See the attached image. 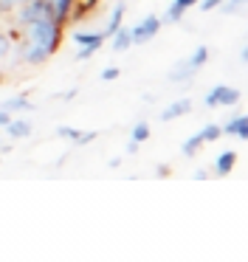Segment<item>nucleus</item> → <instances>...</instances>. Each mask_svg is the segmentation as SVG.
I'll return each instance as SVG.
<instances>
[{"label":"nucleus","mask_w":248,"mask_h":262,"mask_svg":"<svg viewBox=\"0 0 248 262\" xmlns=\"http://www.w3.org/2000/svg\"><path fill=\"white\" fill-rule=\"evenodd\" d=\"M20 46H17V59L26 65H43L59 51L65 40V26L54 17H39L31 23L20 26Z\"/></svg>","instance_id":"obj_1"},{"label":"nucleus","mask_w":248,"mask_h":262,"mask_svg":"<svg viewBox=\"0 0 248 262\" xmlns=\"http://www.w3.org/2000/svg\"><path fill=\"white\" fill-rule=\"evenodd\" d=\"M206 62H209V48H206V46H197L195 51L189 54V57L180 59V62L175 65L172 71H169L167 79H169V82H178V85H180V82H189Z\"/></svg>","instance_id":"obj_2"},{"label":"nucleus","mask_w":248,"mask_h":262,"mask_svg":"<svg viewBox=\"0 0 248 262\" xmlns=\"http://www.w3.org/2000/svg\"><path fill=\"white\" fill-rule=\"evenodd\" d=\"M105 31H73L71 34V42L76 46V62H85V59H90L96 51H99L101 46H105Z\"/></svg>","instance_id":"obj_3"},{"label":"nucleus","mask_w":248,"mask_h":262,"mask_svg":"<svg viewBox=\"0 0 248 262\" xmlns=\"http://www.w3.org/2000/svg\"><path fill=\"white\" fill-rule=\"evenodd\" d=\"M163 20L155 17V14H147L144 20H138V23L130 29V37H133V46H144V42L155 40V34L161 31Z\"/></svg>","instance_id":"obj_4"},{"label":"nucleus","mask_w":248,"mask_h":262,"mask_svg":"<svg viewBox=\"0 0 248 262\" xmlns=\"http://www.w3.org/2000/svg\"><path fill=\"white\" fill-rule=\"evenodd\" d=\"M203 102H206V107H234L240 102V91L231 85H214Z\"/></svg>","instance_id":"obj_5"},{"label":"nucleus","mask_w":248,"mask_h":262,"mask_svg":"<svg viewBox=\"0 0 248 262\" xmlns=\"http://www.w3.org/2000/svg\"><path fill=\"white\" fill-rule=\"evenodd\" d=\"M101 0H73V6H71V14H68V23L79 26L85 17H90V14L99 9Z\"/></svg>","instance_id":"obj_6"},{"label":"nucleus","mask_w":248,"mask_h":262,"mask_svg":"<svg viewBox=\"0 0 248 262\" xmlns=\"http://www.w3.org/2000/svg\"><path fill=\"white\" fill-rule=\"evenodd\" d=\"M220 127H223V136H234V138H240V141H248V116L237 113Z\"/></svg>","instance_id":"obj_7"},{"label":"nucleus","mask_w":248,"mask_h":262,"mask_svg":"<svg viewBox=\"0 0 248 262\" xmlns=\"http://www.w3.org/2000/svg\"><path fill=\"white\" fill-rule=\"evenodd\" d=\"M234 166H237V152H234V149H223V152L214 158L212 175L225 178V175H231V172H234Z\"/></svg>","instance_id":"obj_8"},{"label":"nucleus","mask_w":248,"mask_h":262,"mask_svg":"<svg viewBox=\"0 0 248 262\" xmlns=\"http://www.w3.org/2000/svg\"><path fill=\"white\" fill-rule=\"evenodd\" d=\"M197 6V0H172L169 3V9H167V14H163V23H178V20H183L186 17V12L189 9H195Z\"/></svg>","instance_id":"obj_9"},{"label":"nucleus","mask_w":248,"mask_h":262,"mask_svg":"<svg viewBox=\"0 0 248 262\" xmlns=\"http://www.w3.org/2000/svg\"><path fill=\"white\" fill-rule=\"evenodd\" d=\"M124 12H127V3H124V0H118L116 6H113L110 17H107V26L101 29V31H105V37H107V40H110V37H113V34H116V31L124 26Z\"/></svg>","instance_id":"obj_10"},{"label":"nucleus","mask_w":248,"mask_h":262,"mask_svg":"<svg viewBox=\"0 0 248 262\" xmlns=\"http://www.w3.org/2000/svg\"><path fill=\"white\" fill-rule=\"evenodd\" d=\"M189 110H192L189 99H178V102H172L167 110H161V121H175V119H180V116H186Z\"/></svg>","instance_id":"obj_11"},{"label":"nucleus","mask_w":248,"mask_h":262,"mask_svg":"<svg viewBox=\"0 0 248 262\" xmlns=\"http://www.w3.org/2000/svg\"><path fill=\"white\" fill-rule=\"evenodd\" d=\"M0 107L6 110V113H20V110H34V104H31V99L26 96V93H17V96H11V99H6Z\"/></svg>","instance_id":"obj_12"},{"label":"nucleus","mask_w":248,"mask_h":262,"mask_svg":"<svg viewBox=\"0 0 248 262\" xmlns=\"http://www.w3.org/2000/svg\"><path fill=\"white\" fill-rule=\"evenodd\" d=\"M6 136L11 138V141H20V138H28L31 136V124L23 119H11L9 124H6Z\"/></svg>","instance_id":"obj_13"},{"label":"nucleus","mask_w":248,"mask_h":262,"mask_svg":"<svg viewBox=\"0 0 248 262\" xmlns=\"http://www.w3.org/2000/svg\"><path fill=\"white\" fill-rule=\"evenodd\" d=\"M130 46H133V37H130V29H127V26H121V29H118L116 34L110 37V48H113V51H118V54H121V51H127Z\"/></svg>","instance_id":"obj_14"},{"label":"nucleus","mask_w":248,"mask_h":262,"mask_svg":"<svg viewBox=\"0 0 248 262\" xmlns=\"http://www.w3.org/2000/svg\"><path fill=\"white\" fill-rule=\"evenodd\" d=\"M51 6H54V20H59V23L65 26L68 23V14H71L73 0H51Z\"/></svg>","instance_id":"obj_15"},{"label":"nucleus","mask_w":248,"mask_h":262,"mask_svg":"<svg viewBox=\"0 0 248 262\" xmlns=\"http://www.w3.org/2000/svg\"><path fill=\"white\" fill-rule=\"evenodd\" d=\"M203 144H206V141H203V136H200V133H195L192 138H186V141H183V147H180V152H183L186 158H195V155H197V149H200Z\"/></svg>","instance_id":"obj_16"},{"label":"nucleus","mask_w":248,"mask_h":262,"mask_svg":"<svg viewBox=\"0 0 248 262\" xmlns=\"http://www.w3.org/2000/svg\"><path fill=\"white\" fill-rule=\"evenodd\" d=\"M248 9V0H223L220 3V12L223 14H240Z\"/></svg>","instance_id":"obj_17"},{"label":"nucleus","mask_w":248,"mask_h":262,"mask_svg":"<svg viewBox=\"0 0 248 262\" xmlns=\"http://www.w3.org/2000/svg\"><path fill=\"white\" fill-rule=\"evenodd\" d=\"M200 136H203V141H206V144H212V141H217V138L223 136V127H220V124H206L200 130Z\"/></svg>","instance_id":"obj_18"},{"label":"nucleus","mask_w":248,"mask_h":262,"mask_svg":"<svg viewBox=\"0 0 248 262\" xmlns=\"http://www.w3.org/2000/svg\"><path fill=\"white\" fill-rule=\"evenodd\" d=\"M150 136H152V130H150V124H147V121H138V124L133 127V141L144 144Z\"/></svg>","instance_id":"obj_19"},{"label":"nucleus","mask_w":248,"mask_h":262,"mask_svg":"<svg viewBox=\"0 0 248 262\" xmlns=\"http://www.w3.org/2000/svg\"><path fill=\"white\" fill-rule=\"evenodd\" d=\"M56 138H68V141H73V144H76L79 130H73V127H56Z\"/></svg>","instance_id":"obj_20"},{"label":"nucleus","mask_w":248,"mask_h":262,"mask_svg":"<svg viewBox=\"0 0 248 262\" xmlns=\"http://www.w3.org/2000/svg\"><path fill=\"white\" fill-rule=\"evenodd\" d=\"M11 51V34H6V31H0V59L9 57Z\"/></svg>","instance_id":"obj_21"},{"label":"nucleus","mask_w":248,"mask_h":262,"mask_svg":"<svg viewBox=\"0 0 248 262\" xmlns=\"http://www.w3.org/2000/svg\"><path fill=\"white\" fill-rule=\"evenodd\" d=\"M118 74H121V71H118L116 65H110V68H105L99 76H101V82H113V79H118Z\"/></svg>","instance_id":"obj_22"},{"label":"nucleus","mask_w":248,"mask_h":262,"mask_svg":"<svg viewBox=\"0 0 248 262\" xmlns=\"http://www.w3.org/2000/svg\"><path fill=\"white\" fill-rule=\"evenodd\" d=\"M220 3H223V0H197L200 12H214V9H220Z\"/></svg>","instance_id":"obj_23"},{"label":"nucleus","mask_w":248,"mask_h":262,"mask_svg":"<svg viewBox=\"0 0 248 262\" xmlns=\"http://www.w3.org/2000/svg\"><path fill=\"white\" fill-rule=\"evenodd\" d=\"M96 136H99L96 130H90V133H79L76 144H90V141H96Z\"/></svg>","instance_id":"obj_24"},{"label":"nucleus","mask_w":248,"mask_h":262,"mask_svg":"<svg viewBox=\"0 0 248 262\" xmlns=\"http://www.w3.org/2000/svg\"><path fill=\"white\" fill-rule=\"evenodd\" d=\"M155 178H169V166L167 164H158L155 166Z\"/></svg>","instance_id":"obj_25"},{"label":"nucleus","mask_w":248,"mask_h":262,"mask_svg":"<svg viewBox=\"0 0 248 262\" xmlns=\"http://www.w3.org/2000/svg\"><path fill=\"white\" fill-rule=\"evenodd\" d=\"M11 119H14V116H11V113H6V110L0 107V127H6V124H9Z\"/></svg>","instance_id":"obj_26"},{"label":"nucleus","mask_w":248,"mask_h":262,"mask_svg":"<svg viewBox=\"0 0 248 262\" xmlns=\"http://www.w3.org/2000/svg\"><path fill=\"white\" fill-rule=\"evenodd\" d=\"M192 178H195V181H209V178H212V172H206V169H197Z\"/></svg>","instance_id":"obj_27"},{"label":"nucleus","mask_w":248,"mask_h":262,"mask_svg":"<svg viewBox=\"0 0 248 262\" xmlns=\"http://www.w3.org/2000/svg\"><path fill=\"white\" fill-rule=\"evenodd\" d=\"M138 147H141V144L130 138V144H127V155H135V152H138Z\"/></svg>","instance_id":"obj_28"},{"label":"nucleus","mask_w":248,"mask_h":262,"mask_svg":"<svg viewBox=\"0 0 248 262\" xmlns=\"http://www.w3.org/2000/svg\"><path fill=\"white\" fill-rule=\"evenodd\" d=\"M240 62H242V65H248V42L240 48Z\"/></svg>","instance_id":"obj_29"},{"label":"nucleus","mask_w":248,"mask_h":262,"mask_svg":"<svg viewBox=\"0 0 248 262\" xmlns=\"http://www.w3.org/2000/svg\"><path fill=\"white\" fill-rule=\"evenodd\" d=\"M20 3H26V0H14V6H20Z\"/></svg>","instance_id":"obj_30"}]
</instances>
